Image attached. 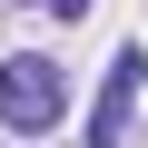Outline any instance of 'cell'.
Here are the masks:
<instances>
[{
    "label": "cell",
    "instance_id": "3957f363",
    "mask_svg": "<svg viewBox=\"0 0 148 148\" xmlns=\"http://www.w3.org/2000/svg\"><path fill=\"white\" fill-rule=\"evenodd\" d=\"M30 10H49V20H79V10H89V0H30Z\"/></svg>",
    "mask_w": 148,
    "mask_h": 148
},
{
    "label": "cell",
    "instance_id": "6da1fadb",
    "mask_svg": "<svg viewBox=\"0 0 148 148\" xmlns=\"http://www.w3.org/2000/svg\"><path fill=\"white\" fill-rule=\"evenodd\" d=\"M59 109H69V69L59 59H40V49H10L0 59V128L10 138H49Z\"/></svg>",
    "mask_w": 148,
    "mask_h": 148
},
{
    "label": "cell",
    "instance_id": "7a4b0ae2",
    "mask_svg": "<svg viewBox=\"0 0 148 148\" xmlns=\"http://www.w3.org/2000/svg\"><path fill=\"white\" fill-rule=\"evenodd\" d=\"M138 89H148V49L128 40V49L109 59L99 99H89V138H79V148H119V138H128V109H138Z\"/></svg>",
    "mask_w": 148,
    "mask_h": 148
}]
</instances>
